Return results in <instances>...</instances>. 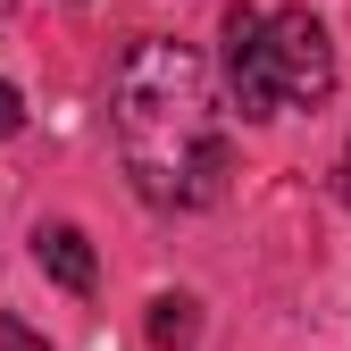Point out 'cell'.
Segmentation results:
<instances>
[{"label":"cell","mask_w":351,"mask_h":351,"mask_svg":"<svg viewBox=\"0 0 351 351\" xmlns=\"http://www.w3.org/2000/svg\"><path fill=\"white\" fill-rule=\"evenodd\" d=\"M109 125L151 209H209L226 193V134L209 117V75L193 42H167V34L134 42L109 93Z\"/></svg>","instance_id":"6da1fadb"},{"label":"cell","mask_w":351,"mask_h":351,"mask_svg":"<svg viewBox=\"0 0 351 351\" xmlns=\"http://www.w3.org/2000/svg\"><path fill=\"white\" fill-rule=\"evenodd\" d=\"M259 51H268V75H276V101L293 109H318L335 93V42L310 9H276L259 17Z\"/></svg>","instance_id":"7a4b0ae2"},{"label":"cell","mask_w":351,"mask_h":351,"mask_svg":"<svg viewBox=\"0 0 351 351\" xmlns=\"http://www.w3.org/2000/svg\"><path fill=\"white\" fill-rule=\"evenodd\" d=\"M226 84H234V109L259 125V117H276V75H268V51H259V9H226Z\"/></svg>","instance_id":"3957f363"},{"label":"cell","mask_w":351,"mask_h":351,"mask_svg":"<svg viewBox=\"0 0 351 351\" xmlns=\"http://www.w3.org/2000/svg\"><path fill=\"white\" fill-rule=\"evenodd\" d=\"M34 259H42V276H51L59 293H93V285H101L84 226H34Z\"/></svg>","instance_id":"277c9868"},{"label":"cell","mask_w":351,"mask_h":351,"mask_svg":"<svg viewBox=\"0 0 351 351\" xmlns=\"http://www.w3.org/2000/svg\"><path fill=\"white\" fill-rule=\"evenodd\" d=\"M151 343L159 351H193L201 343V301L193 293H159L151 301Z\"/></svg>","instance_id":"5b68a950"},{"label":"cell","mask_w":351,"mask_h":351,"mask_svg":"<svg viewBox=\"0 0 351 351\" xmlns=\"http://www.w3.org/2000/svg\"><path fill=\"white\" fill-rule=\"evenodd\" d=\"M17 125H25V93H17V84H0V143H9Z\"/></svg>","instance_id":"8992f818"},{"label":"cell","mask_w":351,"mask_h":351,"mask_svg":"<svg viewBox=\"0 0 351 351\" xmlns=\"http://www.w3.org/2000/svg\"><path fill=\"white\" fill-rule=\"evenodd\" d=\"M0 343H9V351H42V343H34V335L17 326V318H0Z\"/></svg>","instance_id":"52a82bcc"},{"label":"cell","mask_w":351,"mask_h":351,"mask_svg":"<svg viewBox=\"0 0 351 351\" xmlns=\"http://www.w3.org/2000/svg\"><path fill=\"white\" fill-rule=\"evenodd\" d=\"M335 193H343V209H351V151H343V167H335Z\"/></svg>","instance_id":"ba28073f"}]
</instances>
